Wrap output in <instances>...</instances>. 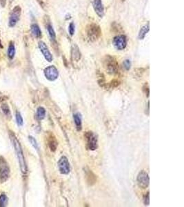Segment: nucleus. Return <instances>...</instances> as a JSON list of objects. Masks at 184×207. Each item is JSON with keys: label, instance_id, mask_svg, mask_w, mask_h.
<instances>
[{"label": "nucleus", "instance_id": "7", "mask_svg": "<svg viewBox=\"0 0 184 207\" xmlns=\"http://www.w3.org/2000/svg\"><path fill=\"white\" fill-rule=\"evenodd\" d=\"M44 75L49 81H55L59 77V72L55 66H50L45 68Z\"/></svg>", "mask_w": 184, "mask_h": 207}, {"label": "nucleus", "instance_id": "6", "mask_svg": "<svg viewBox=\"0 0 184 207\" xmlns=\"http://www.w3.org/2000/svg\"><path fill=\"white\" fill-rule=\"evenodd\" d=\"M137 181L140 187L142 188H146L149 186L150 184V178L148 172L145 171H141L138 174Z\"/></svg>", "mask_w": 184, "mask_h": 207}, {"label": "nucleus", "instance_id": "8", "mask_svg": "<svg viewBox=\"0 0 184 207\" xmlns=\"http://www.w3.org/2000/svg\"><path fill=\"white\" fill-rule=\"evenodd\" d=\"M58 167L59 171H60L61 174H68L70 171V166L68 158L65 157V156H63V157H61L59 159L58 162Z\"/></svg>", "mask_w": 184, "mask_h": 207}, {"label": "nucleus", "instance_id": "27", "mask_svg": "<svg viewBox=\"0 0 184 207\" xmlns=\"http://www.w3.org/2000/svg\"><path fill=\"white\" fill-rule=\"evenodd\" d=\"M68 31H69V33L71 36L73 35L75 33V25L73 23H70V25H69V28H68Z\"/></svg>", "mask_w": 184, "mask_h": 207}, {"label": "nucleus", "instance_id": "9", "mask_svg": "<svg viewBox=\"0 0 184 207\" xmlns=\"http://www.w3.org/2000/svg\"><path fill=\"white\" fill-rule=\"evenodd\" d=\"M113 44L117 50H123L127 45V40L124 35H119L114 38Z\"/></svg>", "mask_w": 184, "mask_h": 207}, {"label": "nucleus", "instance_id": "30", "mask_svg": "<svg viewBox=\"0 0 184 207\" xmlns=\"http://www.w3.org/2000/svg\"><path fill=\"white\" fill-rule=\"evenodd\" d=\"M13 1V0H10V2H12Z\"/></svg>", "mask_w": 184, "mask_h": 207}, {"label": "nucleus", "instance_id": "12", "mask_svg": "<svg viewBox=\"0 0 184 207\" xmlns=\"http://www.w3.org/2000/svg\"><path fill=\"white\" fill-rule=\"evenodd\" d=\"M93 6L94 10L99 15V17H103L104 15V8H103L102 0H93Z\"/></svg>", "mask_w": 184, "mask_h": 207}, {"label": "nucleus", "instance_id": "21", "mask_svg": "<svg viewBox=\"0 0 184 207\" xmlns=\"http://www.w3.org/2000/svg\"><path fill=\"white\" fill-rule=\"evenodd\" d=\"M47 29H48V33H49V36H50V38H51V40H55V39H56V34H55V32L54 31L53 28L52 27L51 25H48L47 27Z\"/></svg>", "mask_w": 184, "mask_h": 207}, {"label": "nucleus", "instance_id": "19", "mask_svg": "<svg viewBox=\"0 0 184 207\" xmlns=\"http://www.w3.org/2000/svg\"><path fill=\"white\" fill-rule=\"evenodd\" d=\"M46 116V110L44 108L40 106L37 108V117L38 119L41 120V119H44V117Z\"/></svg>", "mask_w": 184, "mask_h": 207}, {"label": "nucleus", "instance_id": "3", "mask_svg": "<svg viewBox=\"0 0 184 207\" xmlns=\"http://www.w3.org/2000/svg\"><path fill=\"white\" fill-rule=\"evenodd\" d=\"M105 67L110 74H116L118 71V64L116 59L111 56H107L105 60Z\"/></svg>", "mask_w": 184, "mask_h": 207}, {"label": "nucleus", "instance_id": "5", "mask_svg": "<svg viewBox=\"0 0 184 207\" xmlns=\"http://www.w3.org/2000/svg\"><path fill=\"white\" fill-rule=\"evenodd\" d=\"M85 137L89 150L95 151L97 148V138L96 135L94 134L93 132H87L85 134Z\"/></svg>", "mask_w": 184, "mask_h": 207}, {"label": "nucleus", "instance_id": "23", "mask_svg": "<svg viewBox=\"0 0 184 207\" xmlns=\"http://www.w3.org/2000/svg\"><path fill=\"white\" fill-rule=\"evenodd\" d=\"M16 121H17V123L18 125L19 126H22L23 124H24V120H23V117L22 116V115L20 114V112H16Z\"/></svg>", "mask_w": 184, "mask_h": 207}, {"label": "nucleus", "instance_id": "15", "mask_svg": "<svg viewBox=\"0 0 184 207\" xmlns=\"http://www.w3.org/2000/svg\"><path fill=\"white\" fill-rule=\"evenodd\" d=\"M149 31V24L147 25H145L143 27L141 28V30H140L139 32V34H138V39L139 40H143L145 38L146 34Z\"/></svg>", "mask_w": 184, "mask_h": 207}, {"label": "nucleus", "instance_id": "24", "mask_svg": "<svg viewBox=\"0 0 184 207\" xmlns=\"http://www.w3.org/2000/svg\"><path fill=\"white\" fill-rule=\"evenodd\" d=\"M8 202V199L6 195L2 194L0 195V206H6Z\"/></svg>", "mask_w": 184, "mask_h": 207}, {"label": "nucleus", "instance_id": "28", "mask_svg": "<svg viewBox=\"0 0 184 207\" xmlns=\"http://www.w3.org/2000/svg\"><path fill=\"white\" fill-rule=\"evenodd\" d=\"M144 202L145 205H149V204H150V194H149V192L147 193V194L144 196Z\"/></svg>", "mask_w": 184, "mask_h": 207}, {"label": "nucleus", "instance_id": "2", "mask_svg": "<svg viewBox=\"0 0 184 207\" xmlns=\"http://www.w3.org/2000/svg\"><path fill=\"white\" fill-rule=\"evenodd\" d=\"M10 176V169L6 161L3 158H0V181L1 183L8 180Z\"/></svg>", "mask_w": 184, "mask_h": 207}, {"label": "nucleus", "instance_id": "17", "mask_svg": "<svg viewBox=\"0 0 184 207\" xmlns=\"http://www.w3.org/2000/svg\"><path fill=\"white\" fill-rule=\"evenodd\" d=\"M31 33L35 38H40L41 34V30L37 24H33L31 26Z\"/></svg>", "mask_w": 184, "mask_h": 207}, {"label": "nucleus", "instance_id": "20", "mask_svg": "<svg viewBox=\"0 0 184 207\" xmlns=\"http://www.w3.org/2000/svg\"><path fill=\"white\" fill-rule=\"evenodd\" d=\"M15 46H14L13 43H10V45H9L8 46V56L10 59H13L14 57H15Z\"/></svg>", "mask_w": 184, "mask_h": 207}, {"label": "nucleus", "instance_id": "14", "mask_svg": "<svg viewBox=\"0 0 184 207\" xmlns=\"http://www.w3.org/2000/svg\"><path fill=\"white\" fill-rule=\"evenodd\" d=\"M72 57L75 61H79L81 58V52L77 45L74 44L72 46Z\"/></svg>", "mask_w": 184, "mask_h": 207}, {"label": "nucleus", "instance_id": "29", "mask_svg": "<svg viewBox=\"0 0 184 207\" xmlns=\"http://www.w3.org/2000/svg\"><path fill=\"white\" fill-rule=\"evenodd\" d=\"M6 0H0V4H1L2 7H4L6 5Z\"/></svg>", "mask_w": 184, "mask_h": 207}, {"label": "nucleus", "instance_id": "1", "mask_svg": "<svg viewBox=\"0 0 184 207\" xmlns=\"http://www.w3.org/2000/svg\"><path fill=\"white\" fill-rule=\"evenodd\" d=\"M10 138L13 143L14 148H15V151L16 153V155L17 157L18 161H19L21 171H22V173L26 174L27 172V166L26 160H25L24 153H23L22 146H21L17 137L12 132L10 133Z\"/></svg>", "mask_w": 184, "mask_h": 207}, {"label": "nucleus", "instance_id": "13", "mask_svg": "<svg viewBox=\"0 0 184 207\" xmlns=\"http://www.w3.org/2000/svg\"><path fill=\"white\" fill-rule=\"evenodd\" d=\"M85 173H86V178L90 185H93L96 181V177L95 174L93 173L91 170H85Z\"/></svg>", "mask_w": 184, "mask_h": 207}, {"label": "nucleus", "instance_id": "22", "mask_svg": "<svg viewBox=\"0 0 184 207\" xmlns=\"http://www.w3.org/2000/svg\"><path fill=\"white\" fill-rule=\"evenodd\" d=\"M1 110L6 116H7V117L10 116V110L9 106H8V104H2Z\"/></svg>", "mask_w": 184, "mask_h": 207}, {"label": "nucleus", "instance_id": "18", "mask_svg": "<svg viewBox=\"0 0 184 207\" xmlns=\"http://www.w3.org/2000/svg\"><path fill=\"white\" fill-rule=\"evenodd\" d=\"M48 143H49V147L50 148V150L52 151H56V149L57 148V142L56 139H55V137L54 136H50V139H49V142H48Z\"/></svg>", "mask_w": 184, "mask_h": 207}, {"label": "nucleus", "instance_id": "26", "mask_svg": "<svg viewBox=\"0 0 184 207\" xmlns=\"http://www.w3.org/2000/svg\"><path fill=\"white\" fill-rule=\"evenodd\" d=\"M123 67L126 68V70H130V68L131 67V62L129 59H126V60L123 62Z\"/></svg>", "mask_w": 184, "mask_h": 207}, {"label": "nucleus", "instance_id": "4", "mask_svg": "<svg viewBox=\"0 0 184 207\" xmlns=\"http://www.w3.org/2000/svg\"><path fill=\"white\" fill-rule=\"evenodd\" d=\"M87 34L88 38L92 41H95L102 35V31L100 27L96 24H91L87 28Z\"/></svg>", "mask_w": 184, "mask_h": 207}, {"label": "nucleus", "instance_id": "10", "mask_svg": "<svg viewBox=\"0 0 184 207\" xmlns=\"http://www.w3.org/2000/svg\"><path fill=\"white\" fill-rule=\"evenodd\" d=\"M21 15V8L19 6H16L12 11V13L9 19V26L13 27L17 24L18 20H19Z\"/></svg>", "mask_w": 184, "mask_h": 207}, {"label": "nucleus", "instance_id": "25", "mask_svg": "<svg viewBox=\"0 0 184 207\" xmlns=\"http://www.w3.org/2000/svg\"><path fill=\"white\" fill-rule=\"evenodd\" d=\"M28 139H29L30 142H31V144H32V146H33L34 148L37 150L39 148H38V144H37V142L36 140L34 139L33 137H32V136H29L28 137Z\"/></svg>", "mask_w": 184, "mask_h": 207}, {"label": "nucleus", "instance_id": "11", "mask_svg": "<svg viewBox=\"0 0 184 207\" xmlns=\"http://www.w3.org/2000/svg\"><path fill=\"white\" fill-rule=\"evenodd\" d=\"M39 48H40L41 52H42L43 55L44 56L45 59L49 62H52V59H53V57H52V54L50 53L46 44L44 42H43V41H40L39 42Z\"/></svg>", "mask_w": 184, "mask_h": 207}, {"label": "nucleus", "instance_id": "16", "mask_svg": "<svg viewBox=\"0 0 184 207\" xmlns=\"http://www.w3.org/2000/svg\"><path fill=\"white\" fill-rule=\"evenodd\" d=\"M73 118H74V122L78 130L82 129V117L81 115L79 113H75L73 115Z\"/></svg>", "mask_w": 184, "mask_h": 207}]
</instances>
